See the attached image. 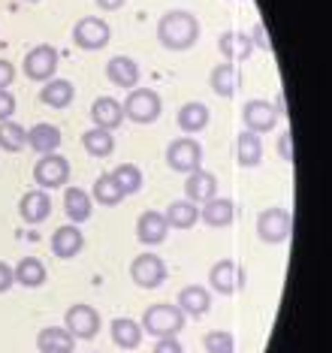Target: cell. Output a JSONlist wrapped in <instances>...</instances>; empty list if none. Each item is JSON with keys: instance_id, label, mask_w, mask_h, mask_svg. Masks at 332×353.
I'll use <instances>...</instances> for the list:
<instances>
[{"instance_id": "cell-36", "label": "cell", "mask_w": 332, "mask_h": 353, "mask_svg": "<svg viewBox=\"0 0 332 353\" xmlns=\"http://www.w3.org/2000/svg\"><path fill=\"white\" fill-rule=\"evenodd\" d=\"M202 347H206V353H236V339H233L230 329H212L202 339Z\"/></svg>"}, {"instance_id": "cell-6", "label": "cell", "mask_w": 332, "mask_h": 353, "mask_svg": "<svg viewBox=\"0 0 332 353\" xmlns=\"http://www.w3.org/2000/svg\"><path fill=\"white\" fill-rule=\"evenodd\" d=\"M109 39H112V28L103 19H97V15H85V19H79L76 28H72V43L82 52L106 49Z\"/></svg>"}, {"instance_id": "cell-25", "label": "cell", "mask_w": 332, "mask_h": 353, "mask_svg": "<svg viewBox=\"0 0 332 353\" xmlns=\"http://www.w3.org/2000/svg\"><path fill=\"white\" fill-rule=\"evenodd\" d=\"M37 347L39 353H72L76 350V339L64 326H46L37 332Z\"/></svg>"}, {"instance_id": "cell-8", "label": "cell", "mask_w": 332, "mask_h": 353, "mask_svg": "<svg viewBox=\"0 0 332 353\" xmlns=\"http://www.w3.org/2000/svg\"><path fill=\"white\" fill-rule=\"evenodd\" d=\"M34 181L39 190H58L70 181V160L61 154H43L34 166Z\"/></svg>"}, {"instance_id": "cell-14", "label": "cell", "mask_w": 332, "mask_h": 353, "mask_svg": "<svg viewBox=\"0 0 332 353\" xmlns=\"http://www.w3.org/2000/svg\"><path fill=\"white\" fill-rule=\"evenodd\" d=\"M242 73H239V67L236 63H230V61H221L217 67H212V76H208V85H212V91L217 94V97H224V100H230V97H236V94L242 91Z\"/></svg>"}, {"instance_id": "cell-12", "label": "cell", "mask_w": 332, "mask_h": 353, "mask_svg": "<svg viewBox=\"0 0 332 353\" xmlns=\"http://www.w3.org/2000/svg\"><path fill=\"white\" fill-rule=\"evenodd\" d=\"M242 124H245V130L263 136L275 130V124H278V112L269 100H248L245 109H242Z\"/></svg>"}, {"instance_id": "cell-42", "label": "cell", "mask_w": 332, "mask_h": 353, "mask_svg": "<svg viewBox=\"0 0 332 353\" xmlns=\"http://www.w3.org/2000/svg\"><path fill=\"white\" fill-rule=\"evenodd\" d=\"M12 284H15V272H12V266H10V263L0 260V293H6Z\"/></svg>"}, {"instance_id": "cell-9", "label": "cell", "mask_w": 332, "mask_h": 353, "mask_svg": "<svg viewBox=\"0 0 332 353\" xmlns=\"http://www.w3.org/2000/svg\"><path fill=\"white\" fill-rule=\"evenodd\" d=\"M166 263L160 260L157 254H151V251H145L139 256H133V263H130V278H133V284L136 287H142V290H157L160 284L166 281Z\"/></svg>"}, {"instance_id": "cell-44", "label": "cell", "mask_w": 332, "mask_h": 353, "mask_svg": "<svg viewBox=\"0 0 332 353\" xmlns=\"http://www.w3.org/2000/svg\"><path fill=\"white\" fill-rule=\"evenodd\" d=\"M28 3H39V0H28Z\"/></svg>"}, {"instance_id": "cell-35", "label": "cell", "mask_w": 332, "mask_h": 353, "mask_svg": "<svg viewBox=\"0 0 332 353\" xmlns=\"http://www.w3.org/2000/svg\"><path fill=\"white\" fill-rule=\"evenodd\" d=\"M24 145H28V130L15 121H0V148L15 154V151H21Z\"/></svg>"}, {"instance_id": "cell-5", "label": "cell", "mask_w": 332, "mask_h": 353, "mask_svg": "<svg viewBox=\"0 0 332 353\" xmlns=\"http://www.w3.org/2000/svg\"><path fill=\"white\" fill-rule=\"evenodd\" d=\"M64 329H67L76 341H91V339H97V332H100V314H97L94 305L76 302V305H70L67 314H64Z\"/></svg>"}, {"instance_id": "cell-33", "label": "cell", "mask_w": 332, "mask_h": 353, "mask_svg": "<svg viewBox=\"0 0 332 353\" xmlns=\"http://www.w3.org/2000/svg\"><path fill=\"white\" fill-rule=\"evenodd\" d=\"M91 199H94V203H100V205H106V208H112V205H118L121 199H124V190L118 188L115 175L103 172L100 179L94 181V188H91Z\"/></svg>"}, {"instance_id": "cell-11", "label": "cell", "mask_w": 332, "mask_h": 353, "mask_svg": "<svg viewBox=\"0 0 332 353\" xmlns=\"http://www.w3.org/2000/svg\"><path fill=\"white\" fill-rule=\"evenodd\" d=\"M245 269L239 266L236 260H217L212 269H208V287L221 296H233L245 287Z\"/></svg>"}, {"instance_id": "cell-16", "label": "cell", "mask_w": 332, "mask_h": 353, "mask_svg": "<svg viewBox=\"0 0 332 353\" xmlns=\"http://www.w3.org/2000/svg\"><path fill=\"white\" fill-rule=\"evenodd\" d=\"M82 248H85V236L76 223H67V227H58L52 232V254L58 260H72V256L82 254Z\"/></svg>"}, {"instance_id": "cell-39", "label": "cell", "mask_w": 332, "mask_h": 353, "mask_svg": "<svg viewBox=\"0 0 332 353\" xmlns=\"http://www.w3.org/2000/svg\"><path fill=\"white\" fill-rule=\"evenodd\" d=\"M278 154H281L284 163H293V160H296V154H293V136H290L287 130L278 136Z\"/></svg>"}, {"instance_id": "cell-43", "label": "cell", "mask_w": 332, "mask_h": 353, "mask_svg": "<svg viewBox=\"0 0 332 353\" xmlns=\"http://www.w3.org/2000/svg\"><path fill=\"white\" fill-rule=\"evenodd\" d=\"M97 3V10H106V12H115V10H121V6L127 3V0H94Z\"/></svg>"}, {"instance_id": "cell-3", "label": "cell", "mask_w": 332, "mask_h": 353, "mask_svg": "<svg viewBox=\"0 0 332 353\" xmlns=\"http://www.w3.org/2000/svg\"><path fill=\"white\" fill-rule=\"evenodd\" d=\"M121 109H124V118H130L133 124H155L164 112V100L151 88H133L127 100L121 103Z\"/></svg>"}, {"instance_id": "cell-23", "label": "cell", "mask_w": 332, "mask_h": 353, "mask_svg": "<svg viewBox=\"0 0 332 353\" xmlns=\"http://www.w3.org/2000/svg\"><path fill=\"white\" fill-rule=\"evenodd\" d=\"M72 97H76V85L70 79H48V82H43V91H39V103L48 109H67Z\"/></svg>"}, {"instance_id": "cell-18", "label": "cell", "mask_w": 332, "mask_h": 353, "mask_svg": "<svg viewBox=\"0 0 332 353\" xmlns=\"http://www.w3.org/2000/svg\"><path fill=\"white\" fill-rule=\"evenodd\" d=\"M233 218H236V205H233V199H226V196H212L199 208V221L212 230H226L233 223Z\"/></svg>"}, {"instance_id": "cell-32", "label": "cell", "mask_w": 332, "mask_h": 353, "mask_svg": "<svg viewBox=\"0 0 332 353\" xmlns=\"http://www.w3.org/2000/svg\"><path fill=\"white\" fill-rule=\"evenodd\" d=\"M82 148L88 151L91 157H109L115 151V136L112 130H100V127H91V130L82 133Z\"/></svg>"}, {"instance_id": "cell-28", "label": "cell", "mask_w": 332, "mask_h": 353, "mask_svg": "<svg viewBox=\"0 0 332 353\" xmlns=\"http://www.w3.org/2000/svg\"><path fill=\"white\" fill-rule=\"evenodd\" d=\"M263 160V142L257 133L251 130H242L236 136V163L242 170H251V166H260Z\"/></svg>"}, {"instance_id": "cell-27", "label": "cell", "mask_w": 332, "mask_h": 353, "mask_svg": "<svg viewBox=\"0 0 332 353\" xmlns=\"http://www.w3.org/2000/svg\"><path fill=\"white\" fill-rule=\"evenodd\" d=\"M61 145V127L55 124H34L28 130V148L37 154H55Z\"/></svg>"}, {"instance_id": "cell-21", "label": "cell", "mask_w": 332, "mask_h": 353, "mask_svg": "<svg viewBox=\"0 0 332 353\" xmlns=\"http://www.w3.org/2000/svg\"><path fill=\"white\" fill-rule=\"evenodd\" d=\"M178 130H184V136H193V133H202L208 127V121H212V112H208L206 103L199 100H191L184 103L182 109H178Z\"/></svg>"}, {"instance_id": "cell-17", "label": "cell", "mask_w": 332, "mask_h": 353, "mask_svg": "<svg viewBox=\"0 0 332 353\" xmlns=\"http://www.w3.org/2000/svg\"><path fill=\"white\" fill-rule=\"evenodd\" d=\"M175 305L184 317H202V314H208V308H212V293L199 284H188L178 290Z\"/></svg>"}, {"instance_id": "cell-37", "label": "cell", "mask_w": 332, "mask_h": 353, "mask_svg": "<svg viewBox=\"0 0 332 353\" xmlns=\"http://www.w3.org/2000/svg\"><path fill=\"white\" fill-rule=\"evenodd\" d=\"M248 37H251V46H254V49L272 52V39H269V34H266V25H263V21H257L254 30H251Z\"/></svg>"}, {"instance_id": "cell-38", "label": "cell", "mask_w": 332, "mask_h": 353, "mask_svg": "<svg viewBox=\"0 0 332 353\" xmlns=\"http://www.w3.org/2000/svg\"><path fill=\"white\" fill-rule=\"evenodd\" d=\"M151 353H184L182 341H178V335H169V339H157Z\"/></svg>"}, {"instance_id": "cell-31", "label": "cell", "mask_w": 332, "mask_h": 353, "mask_svg": "<svg viewBox=\"0 0 332 353\" xmlns=\"http://www.w3.org/2000/svg\"><path fill=\"white\" fill-rule=\"evenodd\" d=\"M164 218L169 223V230H191L199 221V208L197 203H188V199H175V203L166 205Z\"/></svg>"}, {"instance_id": "cell-19", "label": "cell", "mask_w": 332, "mask_h": 353, "mask_svg": "<svg viewBox=\"0 0 332 353\" xmlns=\"http://www.w3.org/2000/svg\"><path fill=\"white\" fill-rule=\"evenodd\" d=\"M19 214L24 223H43L48 214H52V196L48 190H28L21 199H19Z\"/></svg>"}, {"instance_id": "cell-24", "label": "cell", "mask_w": 332, "mask_h": 353, "mask_svg": "<svg viewBox=\"0 0 332 353\" xmlns=\"http://www.w3.org/2000/svg\"><path fill=\"white\" fill-rule=\"evenodd\" d=\"M64 212H67L70 223H76V227H79V223H85L94 214L91 194L82 190V188H67V190H64Z\"/></svg>"}, {"instance_id": "cell-45", "label": "cell", "mask_w": 332, "mask_h": 353, "mask_svg": "<svg viewBox=\"0 0 332 353\" xmlns=\"http://www.w3.org/2000/svg\"><path fill=\"white\" fill-rule=\"evenodd\" d=\"M91 353H97V350H91Z\"/></svg>"}, {"instance_id": "cell-2", "label": "cell", "mask_w": 332, "mask_h": 353, "mask_svg": "<svg viewBox=\"0 0 332 353\" xmlns=\"http://www.w3.org/2000/svg\"><path fill=\"white\" fill-rule=\"evenodd\" d=\"M184 317L178 311V305H169V302H157V305H148L142 314V332H148L151 339H169V335H178L184 329Z\"/></svg>"}, {"instance_id": "cell-20", "label": "cell", "mask_w": 332, "mask_h": 353, "mask_svg": "<svg viewBox=\"0 0 332 353\" xmlns=\"http://www.w3.org/2000/svg\"><path fill=\"white\" fill-rule=\"evenodd\" d=\"M184 196H188V203H208L212 196H217V179L215 172L208 170H193L188 172V181H184Z\"/></svg>"}, {"instance_id": "cell-30", "label": "cell", "mask_w": 332, "mask_h": 353, "mask_svg": "<svg viewBox=\"0 0 332 353\" xmlns=\"http://www.w3.org/2000/svg\"><path fill=\"white\" fill-rule=\"evenodd\" d=\"M109 332H112V341H115V347H121V350H136L142 344V335H145L142 326L136 323V320H130V317L112 320Z\"/></svg>"}, {"instance_id": "cell-7", "label": "cell", "mask_w": 332, "mask_h": 353, "mask_svg": "<svg viewBox=\"0 0 332 353\" xmlns=\"http://www.w3.org/2000/svg\"><path fill=\"white\" fill-rule=\"evenodd\" d=\"M166 166L173 172H193L202 166V145L193 136H178L166 145Z\"/></svg>"}, {"instance_id": "cell-1", "label": "cell", "mask_w": 332, "mask_h": 353, "mask_svg": "<svg viewBox=\"0 0 332 353\" xmlns=\"http://www.w3.org/2000/svg\"><path fill=\"white\" fill-rule=\"evenodd\" d=\"M157 39L166 52H188L199 39V21L188 10H169L157 21Z\"/></svg>"}, {"instance_id": "cell-22", "label": "cell", "mask_w": 332, "mask_h": 353, "mask_svg": "<svg viewBox=\"0 0 332 353\" xmlns=\"http://www.w3.org/2000/svg\"><path fill=\"white\" fill-rule=\"evenodd\" d=\"M91 121L100 130H118L121 121H124V109L115 97H97L91 103Z\"/></svg>"}, {"instance_id": "cell-29", "label": "cell", "mask_w": 332, "mask_h": 353, "mask_svg": "<svg viewBox=\"0 0 332 353\" xmlns=\"http://www.w3.org/2000/svg\"><path fill=\"white\" fill-rule=\"evenodd\" d=\"M15 272V284L28 287V290H34V287H43L48 272H46V263L39 260V256H21L19 266H12Z\"/></svg>"}, {"instance_id": "cell-10", "label": "cell", "mask_w": 332, "mask_h": 353, "mask_svg": "<svg viewBox=\"0 0 332 353\" xmlns=\"http://www.w3.org/2000/svg\"><path fill=\"white\" fill-rule=\"evenodd\" d=\"M55 70H58V49L55 46L39 43L24 54V76L30 82H48V79H55Z\"/></svg>"}, {"instance_id": "cell-4", "label": "cell", "mask_w": 332, "mask_h": 353, "mask_svg": "<svg viewBox=\"0 0 332 353\" xmlns=\"http://www.w3.org/2000/svg\"><path fill=\"white\" fill-rule=\"evenodd\" d=\"M290 232H293V214L287 208L272 205L257 214V236L263 245H284Z\"/></svg>"}, {"instance_id": "cell-26", "label": "cell", "mask_w": 332, "mask_h": 353, "mask_svg": "<svg viewBox=\"0 0 332 353\" xmlns=\"http://www.w3.org/2000/svg\"><path fill=\"white\" fill-rule=\"evenodd\" d=\"M217 49L230 63H239V61H248L254 46H251V37L242 34V30H226V34L217 37Z\"/></svg>"}, {"instance_id": "cell-34", "label": "cell", "mask_w": 332, "mask_h": 353, "mask_svg": "<svg viewBox=\"0 0 332 353\" xmlns=\"http://www.w3.org/2000/svg\"><path fill=\"white\" fill-rule=\"evenodd\" d=\"M112 175H115V181H118V188L124 190V196H130V194H139L142 190V170L136 163H121L112 170Z\"/></svg>"}, {"instance_id": "cell-40", "label": "cell", "mask_w": 332, "mask_h": 353, "mask_svg": "<svg viewBox=\"0 0 332 353\" xmlns=\"http://www.w3.org/2000/svg\"><path fill=\"white\" fill-rule=\"evenodd\" d=\"M12 115H15L12 91H0V121H12Z\"/></svg>"}, {"instance_id": "cell-15", "label": "cell", "mask_w": 332, "mask_h": 353, "mask_svg": "<svg viewBox=\"0 0 332 353\" xmlns=\"http://www.w3.org/2000/svg\"><path fill=\"white\" fill-rule=\"evenodd\" d=\"M106 79L115 88L133 91V88H139V63L133 58H127V54H115V58H109V63H106Z\"/></svg>"}, {"instance_id": "cell-41", "label": "cell", "mask_w": 332, "mask_h": 353, "mask_svg": "<svg viewBox=\"0 0 332 353\" xmlns=\"http://www.w3.org/2000/svg\"><path fill=\"white\" fill-rule=\"evenodd\" d=\"M12 82H15V67L6 58H0V91H10Z\"/></svg>"}, {"instance_id": "cell-13", "label": "cell", "mask_w": 332, "mask_h": 353, "mask_svg": "<svg viewBox=\"0 0 332 353\" xmlns=\"http://www.w3.org/2000/svg\"><path fill=\"white\" fill-rule=\"evenodd\" d=\"M166 236H169V223L164 218V212L148 208V212H142L139 218H136V239H139L145 248H155L160 242H166Z\"/></svg>"}]
</instances>
